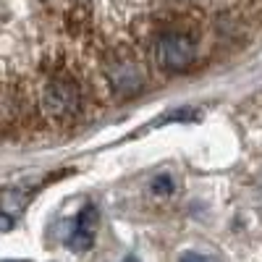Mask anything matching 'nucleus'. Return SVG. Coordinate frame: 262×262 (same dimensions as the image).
<instances>
[{
	"instance_id": "nucleus-8",
	"label": "nucleus",
	"mask_w": 262,
	"mask_h": 262,
	"mask_svg": "<svg viewBox=\"0 0 262 262\" xmlns=\"http://www.w3.org/2000/svg\"><path fill=\"white\" fill-rule=\"evenodd\" d=\"M0 262H24V259H0Z\"/></svg>"
},
{
	"instance_id": "nucleus-9",
	"label": "nucleus",
	"mask_w": 262,
	"mask_h": 262,
	"mask_svg": "<svg viewBox=\"0 0 262 262\" xmlns=\"http://www.w3.org/2000/svg\"><path fill=\"white\" fill-rule=\"evenodd\" d=\"M126 262H134V259H126Z\"/></svg>"
},
{
	"instance_id": "nucleus-3",
	"label": "nucleus",
	"mask_w": 262,
	"mask_h": 262,
	"mask_svg": "<svg viewBox=\"0 0 262 262\" xmlns=\"http://www.w3.org/2000/svg\"><path fill=\"white\" fill-rule=\"evenodd\" d=\"M107 81H111L113 92L121 97L137 95L144 86V76L131 60H113L111 69H107Z\"/></svg>"
},
{
	"instance_id": "nucleus-4",
	"label": "nucleus",
	"mask_w": 262,
	"mask_h": 262,
	"mask_svg": "<svg viewBox=\"0 0 262 262\" xmlns=\"http://www.w3.org/2000/svg\"><path fill=\"white\" fill-rule=\"evenodd\" d=\"M95 226H97V212H95V207H86L79 215L76 228L69 236V249L71 252H86L90 249L92 242H95Z\"/></svg>"
},
{
	"instance_id": "nucleus-6",
	"label": "nucleus",
	"mask_w": 262,
	"mask_h": 262,
	"mask_svg": "<svg viewBox=\"0 0 262 262\" xmlns=\"http://www.w3.org/2000/svg\"><path fill=\"white\" fill-rule=\"evenodd\" d=\"M11 228H13V217H11L8 212H0V233L11 231Z\"/></svg>"
},
{
	"instance_id": "nucleus-7",
	"label": "nucleus",
	"mask_w": 262,
	"mask_h": 262,
	"mask_svg": "<svg viewBox=\"0 0 262 262\" xmlns=\"http://www.w3.org/2000/svg\"><path fill=\"white\" fill-rule=\"evenodd\" d=\"M179 262H207V257L194 254V252H186V254H181V259H179Z\"/></svg>"
},
{
	"instance_id": "nucleus-2",
	"label": "nucleus",
	"mask_w": 262,
	"mask_h": 262,
	"mask_svg": "<svg viewBox=\"0 0 262 262\" xmlns=\"http://www.w3.org/2000/svg\"><path fill=\"white\" fill-rule=\"evenodd\" d=\"M42 107H45V113L50 118H71L79 113L81 107V95L76 90V84L66 81V79H53L45 92H42Z\"/></svg>"
},
{
	"instance_id": "nucleus-5",
	"label": "nucleus",
	"mask_w": 262,
	"mask_h": 262,
	"mask_svg": "<svg viewBox=\"0 0 262 262\" xmlns=\"http://www.w3.org/2000/svg\"><path fill=\"white\" fill-rule=\"evenodd\" d=\"M152 191L160 194V196L173 194V179H170V176H158L155 181H152Z\"/></svg>"
},
{
	"instance_id": "nucleus-1",
	"label": "nucleus",
	"mask_w": 262,
	"mask_h": 262,
	"mask_svg": "<svg viewBox=\"0 0 262 262\" xmlns=\"http://www.w3.org/2000/svg\"><path fill=\"white\" fill-rule=\"evenodd\" d=\"M196 58L191 37L181 32H165L155 42V63L163 71H186Z\"/></svg>"
}]
</instances>
